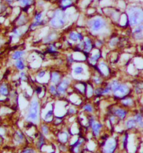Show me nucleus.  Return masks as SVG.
<instances>
[{
    "mask_svg": "<svg viewBox=\"0 0 143 153\" xmlns=\"http://www.w3.org/2000/svg\"><path fill=\"white\" fill-rule=\"evenodd\" d=\"M39 112V105L38 101L36 99H34L31 102L30 106L28 109L26 115V120L34 123H37L38 121Z\"/></svg>",
    "mask_w": 143,
    "mask_h": 153,
    "instance_id": "nucleus-1",
    "label": "nucleus"
},
{
    "mask_svg": "<svg viewBox=\"0 0 143 153\" xmlns=\"http://www.w3.org/2000/svg\"><path fill=\"white\" fill-rule=\"evenodd\" d=\"M129 22L131 25L139 24L143 21V11L139 8H132L129 11Z\"/></svg>",
    "mask_w": 143,
    "mask_h": 153,
    "instance_id": "nucleus-2",
    "label": "nucleus"
},
{
    "mask_svg": "<svg viewBox=\"0 0 143 153\" xmlns=\"http://www.w3.org/2000/svg\"><path fill=\"white\" fill-rule=\"evenodd\" d=\"M64 15L61 11L58 10L56 12L55 17L50 21V24L54 27H59L63 25L65 23Z\"/></svg>",
    "mask_w": 143,
    "mask_h": 153,
    "instance_id": "nucleus-3",
    "label": "nucleus"
},
{
    "mask_svg": "<svg viewBox=\"0 0 143 153\" xmlns=\"http://www.w3.org/2000/svg\"><path fill=\"white\" fill-rule=\"evenodd\" d=\"M104 24L105 23L103 19L100 17H97L90 21V26L93 31H98L103 27Z\"/></svg>",
    "mask_w": 143,
    "mask_h": 153,
    "instance_id": "nucleus-4",
    "label": "nucleus"
},
{
    "mask_svg": "<svg viewBox=\"0 0 143 153\" xmlns=\"http://www.w3.org/2000/svg\"><path fill=\"white\" fill-rule=\"evenodd\" d=\"M116 147V141L113 139H110L107 141L105 145L104 152L105 153H112Z\"/></svg>",
    "mask_w": 143,
    "mask_h": 153,
    "instance_id": "nucleus-5",
    "label": "nucleus"
},
{
    "mask_svg": "<svg viewBox=\"0 0 143 153\" xmlns=\"http://www.w3.org/2000/svg\"><path fill=\"white\" fill-rule=\"evenodd\" d=\"M128 92H129V88L127 86L125 85L120 84L119 88L114 92V93L116 96L121 97L126 95Z\"/></svg>",
    "mask_w": 143,
    "mask_h": 153,
    "instance_id": "nucleus-6",
    "label": "nucleus"
},
{
    "mask_svg": "<svg viewBox=\"0 0 143 153\" xmlns=\"http://www.w3.org/2000/svg\"><path fill=\"white\" fill-rule=\"evenodd\" d=\"M9 94V87L6 83H2L0 84V96H7Z\"/></svg>",
    "mask_w": 143,
    "mask_h": 153,
    "instance_id": "nucleus-7",
    "label": "nucleus"
},
{
    "mask_svg": "<svg viewBox=\"0 0 143 153\" xmlns=\"http://www.w3.org/2000/svg\"><path fill=\"white\" fill-rule=\"evenodd\" d=\"M69 84V81L67 80H64L62 82L61 84L59 85L58 88V91L59 93L61 94H64L66 90L67 87H68Z\"/></svg>",
    "mask_w": 143,
    "mask_h": 153,
    "instance_id": "nucleus-8",
    "label": "nucleus"
},
{
    "mask_svg": "<svg viewBox=\"0 0 143 153\" xmlns=\"http://www.w3.org/2000/svg\"><path fill=\"white\" fill-rule=\"evenodd\" d=\"M92 127L93 131L94 132L96 136H98L99 135L100 130L101 128V125L99 123L95 122L93 121L92 122Z\"/></svg>",
    "mask_w": 143,
    "mask_h": 153,
    "instance_id": "nucleus-9",
    "label": "nucleus"
},
{
    "mask_svg": "<svg viewBox=\"0 0 143 153\" xmlns=\"http://www.w3.org/2000/svg\"><path fill=\"white\" fill-rule=\"evenodd\" d=\"M23 139H24V137H23L22 134L20 131H16L14 136L15 141L18 144H20L22 142Z\"/></svg>",
    "mask_w": 143,
    "mask_h": 153,
    "instance_id": "nucleus-10",
    "label": "nucleus"
},
{
    "mask_svg": "<svg viewBox=\"0 0 143 153\" xmlns=\"http://www.w3.org/2000/svg\"><path fill=\"white\" fill-rule=\"evenodd\" d=\"M25 54L24 51H17L15 52L12 56V58L13 60H17L19 59H21V57L22 56Z\"/></svg>",
    "mask_w": 143,
    "mask_h": 153,
    "instance_id": "nucleus-11",
    "label": "nucleus"
},
{
    "mask_svg": "<svg viewBox=\"0 0 143 153\" xmlns=\"http://www.w3.org/2000/svg\"><path fill=\"white\" fill-rule=\"evenodd\" d=\"M15 66L16 67V68L17 69H19L20 70H24L25 68V65L24 62L21 59H19V60H16V61L15 62Z\"/></svg>",
    "mask_w": 143,
    "mask_h": 153,
    "instance_id": "nucleus-12",
    "label": "nucleus"
},
{
    "mask_svg": "<svg viewBox=\"0 0 143 153\" xmlns=\"http://www.w3.org/2000/svg\"><path fill=\"white\" fill-rule=\"evenodd\" d=\"M126 127L127 129H131V128L134 127L136 126V121L135 120L130 119H129L128 121L125 123Z\"/></svg>",
    "mask_w": 143,
    "mask_h": 153,
    "instance_id": "nucleus-13",
    "label": "nucleus"
},
{
    "mask_svg": "<svg viewBox=\"0 0 143 153\" xmlns=\"http://www.w3.org/2000/svg\"><path fill=\"white\" fill-rule=\"evenodd\" d=\"M59 80V75L58 73L54 72L53 73L52 76V81L53 83L57 84Z\"/></svg>",
    "mask_w": 143,
    "mask_h": 153,
    "instance_id": "nucleus-14",
    "label": "nucleus"
},
{
    "mask_svg": "<svg viewBox=\"0 0 143 153\" xmlns=\"http://www.w3.org/2000/svg\"><path fill=\"white\" fill-rule=\"evenodd\" d=\"M115 114L116 115H117L119 117L123 118L125 116L126 112L124 111V110L121 109H116L115 111Z\"/></svg>",
    "mask_w": 143,
    "mask_h": 153,
    "instance_id": "nucleus-15",
    "label": "nucleus"
},
{
    "mask_svg": "<svg viewBox=\"0 0 143 153\" xmlns=\"http://www.w3.org/2000/svg\"><path fill=\"white\" fill-rule=\"evenodd\" d=\"M119 85H120V84L118 83L117 81H113L112 83H111V89L112 90V91H113V93H114V92L117 89V88H119Z\"/></svg>",
    "mask_w": 143,
    "mask_h": 153,
    "instance_id": "nucleus-16",
    "label": "nucleus"
},
{
    "mask_svg": "<svg viewBox=\"0 0 143 153\" xmlns=\"http://www.w3.org/2000/svg\"><path fill=\"white\" fill-rule=\"evenodd\" d=\"M17 1L19 4L22 6L29 5L32 2V0H17Z\"/></svg>",
    "mask_w": 143,
    "mask_h": 153,
    "instance_id": "nucleus-17",
    "label": "nucleus"
},
{
    "mask_svg": "<svg viewBox=\"0 0 143 153\" xmlns=\"http://www.w3.org/2000/svg\"><path fill=\"white\" fill-rule=\"evenodd\" d=\"M87 39V40H85V51H87V52H88V51H90V49H91L92 45L91 41L90 40V39Z\"/></svg>",
    "mask_w": 143,
    "mask_h": 153,
    "instance_id": "nucleus-18",
    "label": "nucleus"
},
{
    "mask_svg": "<svg viewBox=\"0 0 143 153\" xmlns=\"http://www.w3.org/2000/svg\"><path fill=\"white\" fill-rule=\"evenodd\" d=\"M135 120H136L135 121H136L138 123H139L140 126L141 127H143V118L140 114H138L136 115V116H135Z\"/></svg>",
    "mask_w": 143,
    "mask_h": 153,
    "instance_id": "nucleus-19",
    "label": "nucleus"
},
{
    "mask_svg": "<svg viewBox=\"0 0 143 153\" xmlns=\"http://www.w3.org/2000/svg\"><path fill=\"white\" fill-rule=\"evenodd\" d=\"M74 72V74H76V75H79V74H82L83 72V68L80 66L77 67L75 68Z\"/></svg>",
    "mask_w": 143,
    "mask_h": 153,
    "instance_id": "nucleus-20",
    "label": "nucleus"
},
{
    "mask_svg": "<svg viewBox=\"0 0 143 153\" xmlns=\"http://www.w3.org/2000/svg\"><path fill=\"white\" fill-rule=\"evenodd\" d=\"M69 37L71 40L73 41H76L77 39H78V34H76L75 33L72 32L70 34Z\"/></svg>",
    "mask_w": 143,
    "mask_h": 153,
    "instance_id": "nucleus-21",
    "label": "nucleus"
},
{
    "mask_svg": "<svg viewBox=\"0 0 143 153\" xmlns=\"http://www.w3.org/2000/svg\"><path fill=\"white\" fill-rule=\"evenodd\" d=\"M52 115H53V109H52L49 110V111H48V112L45 114L44 118H45V119H49V118L52 116Z\"/></svg>",
    "mask_w": 143,
    "mask_h": 153,
    "instance_id": "nucleus-22",
    "label": "nucleus"
},
{
    "mask_svg": "<svg viewBox=\"0 0 143 153\" xmlns=\"http://www.w3.org/2000/svg\"><path fill=\"white\" fill-rule=\"evenodd\" d=\"M99 57H100L99 53L96 54V55H95L94 56H93L90 58V61H91V62H94L98 60V58H99Z\"/></svg>",
    "mask_w": 143,
    "mask_h": 153,
    "instance_id": "nucleus-23",
    "label": "nucleus"
},
{
    "mask_svg": "<svg viewBox=\"0 0 143 153\" xmlns=\"http://www.w3.org/2000/svg\"><path fill=\"white\" fill-rule=\"evenodd\" d=\"M71 0H62V4L64 6H67L71 4Z\"/></svg>",
    "mask_w": 143,
    "mask_h": 153,
    "instance_id": "nucleus-24",
    "label": "nucleus"
},
{
    "mask_svg": "<svg viewBox=\"0 0 143 153\" xmlns=\"http://www.w3.org/2000/svg\"><path fill=\"white\" fill-rule=\"evenodd\" d=\"M122 103H124L125 105H130L132 103V101L130 99H127L123 100Z\"/></svg>",
    "mask_w": 143,
    "mask_h": 153,
    "instance_id": "nucleus-25",
    "label": "nucleus"
},
{
    "mask_svg": "<svg viewBox=\"0 0 143 153\" xmlns=\"http://www.w3.org/2000/svg\"><path fill=\"white\" fill-rule=\"evenodd\" d=\"M84 109L85 110V111H88V112H92V107L90 106V105L89 104H87L86 105V106L84 107Z\"/></svg>",
    "mask_w": 143,
    "mask_h": 153,
    "instance_id": "nucleus-26",
    "label": "nucleus"
},
{
    "mask_svg": "<svg viewBox=\"0 0 143 153\" xmlns=\"http://www.w3.org/2000/svg\"><path fill=\"white\" fill-rule=\"evenodd\" d=\"M55 37H56L55 34H51V35H49V37L47 38L46 42H50V41L53 40L54 39H55Z\"/></svg>",
    "mask_w": 143,
    "mask_h": 153,
    "instance_id": "nucleus-27",
    "label": "nucleus"
},
{
    "mask_svg": "<svg viewBox=\"0 0 143 153\" xmlns=\"http://www.w3.org/2000/svg\"><path fill=\"white\" fill-rule=\"evenodd\" d=\"M13 35L15 37H18L20 35V32L18 29H15L13 31Z\"/></svg>",
    "mask_w": 143,
    "mask_h": 153,
    "instance_id": "nucleus-28",
    "label": "nucleus"
},
{
    "mask_svg": "<svg viewBox=\"0 0 143 153\" xmlns=\"http://www.w3.org/2000/svg\"><path fill=\"white\" fill-rule=\"evenodd\" d=\"M21 153H35V151L32 149H27L24 150V151H22V152Z\"/></svg>",
    "mask_w": 143,
    "mask_h": 153,
    "instance_id": "nucleus-29",
    "label": "nucleus"
},
{
    "mask_svg": "<svg viewBox=\"0 0 143 153\" xmlns=\"http://www.w3.org/2000/svg\"><path fill=\"white\" fill-rule=\"evenodd\" d=\"M64 132L63 133V134H62V136L60 135V136H59L60 139L62 141H65L67 140V137H68V136H65V137H64Z\"/></svg>",
    "mask_w": 143,
    "mask_h": 153,
    "instance_id": "nucleus-30",
    "label": "nucleus"
},
{
    "mask_svg": "<svg viewBox=\"0 0 143 153\" xmlns=\"http://www.w3.org/2000/svg\"><path fill=\"white\" fill-rule=\"evenodd\" d=\"M42 131H43L44 134L45 135L48 134V129L47 126H44L43 127H42Z\"/></svg>",
    "mask_w": 143,
    "mask_h": 153,
    "instance_id": "nucleus-31",
    "label": "nucleus"
},
{
    "mask_svg": "<svg viewBox=\"0 0 143 153\" xmlns=\"http://www.w3.org/2000/svg\"><path fill=\"white\" fill-rule=\"evenodd\" d=\"M50 90L51 92H52V93L53 94H57V91H56L55 87H54V86H53V85L50 86Z\"/></svg>",
    "mask_w": 143,
    "mask_h": 153,
    "instance_id": "nucleus-32",
    "label": "nucleus"
},
{
    "mask_svg": "<svg viewBox=\"0 0 143 153\" xmlns=\"http://www.w3.org/2000/svg\"><path fill=\"white\" fill-rule=\"evenodd\" d=\"M110 92V88H107L106 89H105V90H102V91H101V94H105L109 93Z\"/></svg>",
    "mask_w": 143,
    "mask_h": 153,
    "instance_id": "nucleus-33",
    "label": "nucleus"
},
{
    "mask_svg": "<svg viewBox=\"0 0 143 153\" xmlns=\"http://www.w3.org/2000/svg\"><path fill=\"white\" fill-rule=\"evenodd\" d=\"M20 77L22 80H25L26 77H25V74L24 72H21L20 74Z\"/></svg>",
    "mask_w": 143,
    "mask_h": 153,
    "instance_id": "nucleus-34",
    "label": "nucleus"
},
{
    "mask_svg": "<svg viewBox=\"0 0 143 153\" xmlns=\"http://www.w3.org/2000/svg\"><path fill=\"white\" fill-rule=\"evenodd\" d=\"M41 18H42V14H37V15L35 16V20H37V21H39V20L41 19Z\"/></svg>",
    "mask_w": 143,
    "mask_h": 153,
    "instance_id": "nucleus-35",
    "label": "nucleus"
},
{
    "mask_svg": "<svg viewBox=\"0 0 143 153\" xmlns=\"http://www.w3.org/2000/svg\"><path fill=\"white\" fill-rule=\"evenodd\" d=\"M45 75V71H42V72H39V73L38 74V77H39V78H42V77H43Z\"/></svg>",
    "mask_w": 143,
    "mask_h": 153,
    "instance_id": "nucleus-36",
    "label": "nucleus"
},
{
    "mask_svg": "<svg viewBox=\"0 0 143 153\" xmlns=\"http://www.w3.org/2000/svg\"><path fill=\"white\" fill-rule=\"evenodd\" d=\"M92 89L91 87L89 86V88H88V95H89V96H91V95H92Z\"/></svg>",
    "mask_w": 143,
    "mask_h": 153,
    "instance_id": "nucleus-37",
    "label": "nucleus"
},
{
    "mask_svg": "<svg viewBox=\"0 0 143 153\" xmlns=\"http://www.w3.org/2000/svg\"><path fill=\"white\" fill-rule=\"evenodd\" d=\"M117 40H116V39H112V40H111V43H110V44H111V45L112 46H113L115 45V44H116V42H117Z\"/></svg>",
    "mask_w": 143,
    "mask_h": 153,
    "instance_id": "nucleus-38",
    "label": "nucleus"
},
{
    "mask_svg": "<svg viewBox=\"0 0 143 153\" xmlns=\"http://www.w3.org/2000/svg\"><path fill=\"white\" fill-rule=\"evenodd\" d=\"M44 141H43V138L42 137L40 139V140L39 141V146H42V145L43 144Z\"/></svg>",
    "mask_w": 143,
    "mask_h": 153,
    "instance_id": "nucleus-39",
    "label": "nucleus"
},
{
    "mask_svg": "<svg viewBox=\"0 0 143 153\" xmlns=\"http://www.w3.org/2000/svg\"><path fill=\"white\" fill-rule=\"evenodd\" d=\"M95 81H96V83H99L100 81V79L98 78H95Z\"/></svg>",
    "mask_w": 143,
    "mask_h": 153,
    "instance_id": "nucleus-40",
    "label": "nucleus"
},
{
    "mask_svg": "<svg viewBox=\"0 0 143 153\" xmlns=\"http://www.w3.org/2000/svg\"><path fill=\"white\" fill-rule=\"evenodd\" d=\"M40 91H41V88H39L37 89V93H40V92H41Z\"/></svg>",
    "mask_w": 143,
    "mask_h": 153,
    "instance_id": "nucleus-41",
    "label": "nucleus"
},
{
    "mask_svg": "<svg viewBox=\"0 0 143 153\" xmlns=\"http://www.w3.org/2000/svg\"><path fill=\"white\" fill-rule=\"evenodd\" d=\"M5 1H7V2H11V1H12V0H5Z\"/></svg>",
    "mask_w": 143,
    "mask_h": 153,
    "instance_id": "nucleus-42",
    "label": "nucleus"
},
{
    "mask_svg": "<svg viewBox=\"0 0 143 153\" xmlns=\"http://www.w3.org/2000/svg\"><path fill=\"white\" fill-rule=\"evenodd\" d=\"M1 42H0V47H1Z\"/></svg>",
    "mask_w": 143,
    "mask_h": 153,
    "instance_id": "nucleus-43",
    "label": "nucleus"
}]
</instances>
